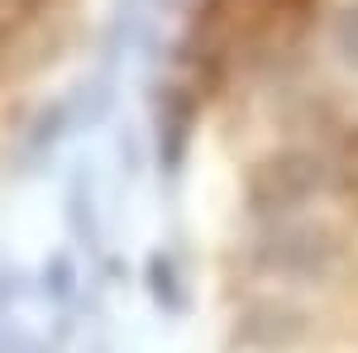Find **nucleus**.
<instances>
[{
  "instance_id": "f257e3e1",
  "label": "nucleus",
  "mask_w": 358,
  "mask_h": 353,
  "mask_svg": "<svg viewBox=\"0 0 358 353\" xmlns=\"http://www.w3.org/2000/svg\"><path fill=\"white\" fill-rule=\"evenodd\" d=\"M115 0H0V115L77 82Z\"/></svg>"
}]
</instances>
